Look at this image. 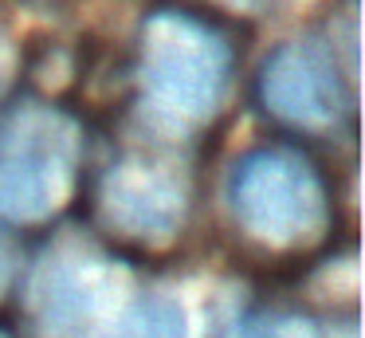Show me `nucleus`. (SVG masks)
<instances>
[{"instance_id":"nucleus-2","label":"nucleus","mask_w":365,"mask_h":338,"mask_svg":"<svg viewBox=\"0 0 365 338\" xmlns=\"http://www.w3.org/2000/svg\"><path fill=\"white\" fill-rule=\"evenodd\" d=\"M232 212L267 244H291L318 232L326 217V193L310 161L287 149L247 154L232 173Z\"/></svg>"},{"instance_id":"nucleus-10","label":"nucleus","mask_w":365,"mask_h":338,"mask_svg":"<svg viewBox=\"0 0 365 338\" xmlns=\"http://www.w3.org/2000/svg\"><path fill=\"white\" fill-rule=\"evenodd\" d=\"M240 4H259V0H240Z\"/></svg>"},{"instance_id":"nucleus-1","label":"nucleus","mask_w":365,"mask_h":338,"mask_svg":"<svg viewBox=\"0 0 365 338\" xmlns=\"http://www.w3.org/2000/svg\"><path fill=\"white\" fill-rule=\"evenodd\" d=\"M232 51L212 28L185 12L150 16L142 36V86L153 110L173 122H200L224 99Z\"/></svg>"},{"instance_id":"nucleus-4","label":"nucleus","mask_w":365,"mask_h":338,"mask_svg":"<svg viewBox=\"0 0 365 338\" xmlns=\"http://www.w3.org/2000/svg\"><path fill=\"white\" fill-rule=\"evenodd\" d=\"M67 154L56 118L16 122V138L0 154V220L36 224L48 220L67 197Z\"/></svg>"},{"instance_id":"nucleus-6","label":"nucleus","mask_w":365,"mask_h":338,"mask_svg":"<svg viewBox=\"0 0 365 338\" xmlns=\"http://www.w3.org/2000/svg\"><path fill=\"white\" fill-rule=\"evenodd\" d=\"M185 193L173 177L150 169V165H118L103 185V212L114 228L126 236L165 240L181 224Z\"/></svg>"},{"instance_id":"nucleus-11","label":"nucleus","mask_w":365,"mask_h":338,"mask_svg":"<svg viewBox=\"0 0 365 338\" xmlns=\"http://www.w3.org/2000/svg\"><path fill=\"white\" fill-rule=\"evenodd\" d=\"M0 338H4V334H0Z\"/></svg>"},{"instance_id":"nucleus-9","label":"nucleus","mask_w":365,"mask_h":338,"mask_svg":"<svg viewBox=\"0 0 365 338\" xmlns=\"http://www.w3.org/2000/svg\"><path fill=\"white\" fill-rule=\"evenodd\" d=\"M4 279H9V259H4V252H0V287H4Z\"/></svg>"},{"instance_id":"nucleus-3","label":"nucleus","mask_w":365,"mask_h":338,"mask_svg":"<svg viewBox=\"0 0 365 338\" xmlns=\"http://www.w3.org/2000/svg\"><path fill=\"white\" fill-rule=\"evenodd\" d=\"M122 295V275L106 259L63 252L40 264L32 279V311L48 334L95 338L114 319V307Z\"/></svg>"},{"instance_id":"nucleus-7","label":"nucleus","mask_w":365,"mask_h":338,"mask_svg":"<svg viewBox=\"0 0 365 338\" xmlns=\"http://www.w3.org/2000/svg\"><path fill=\"white\" fill-rule=\"evenodd\" d=\"M185 311L173 299H142L126 314L110 319L95 338H185Z\"/></svg>"},{"instance_id":"nucleus-5","label":"nucleus","mask_w":365,"mask_h":338,"mask_svg":"<svg viewBox=\"0 0 365 338\" xmlns=\"http://www.w3.org/2000/svg\"><path fill=\"white\" fill-rule=\"evenodd\" d=\"M263 102L294 126H334L346 106V91L330 55L314 44H287L263 67Z\"/></svg>"},{"instance_id":"nucleus-8","label":"nucleus","mask_w":365,"mask_h":338,"mask_svg":"<svg viewBox=\"0 0 365 338\" xmlns=\"http://www.w3.org/2000/svg\"><path fill=\"white\" fill-rule=\"evenodd\" d=\"M224 338H314V327L302 319H247L236 322Z\"/></svg>"}]
</instances>
